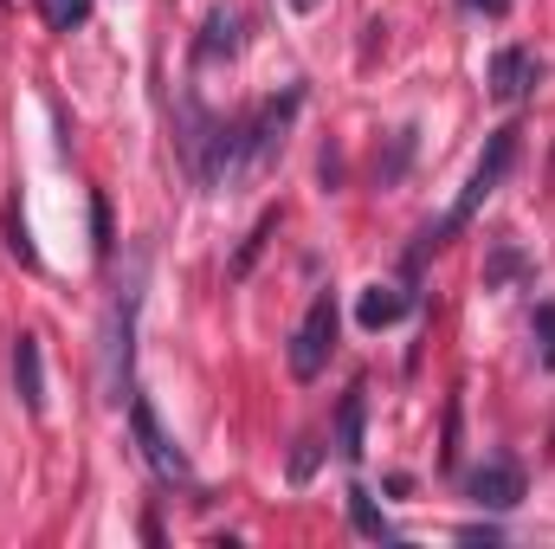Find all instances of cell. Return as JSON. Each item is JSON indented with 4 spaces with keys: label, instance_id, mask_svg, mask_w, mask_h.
<instances>
[{
    "label": "cell",
    "instance_id": "19",
    "mask_svg": "<svg viewBox=\"0 0 555 549\" xmlns=\"http://www.w3.org/2000/svg\"><path fill=\"white\" fill-rule=\"evenodd\" d=\"M537 343H543V369H555V304H537Z\"/></svg>",
    "mask_w": 555,
    "mask_h": 549
},
{
    "label": "cell",
    "instance_id": "10",
    "mask_svg": "<svg viewBox=\"0 0 555 549\" xmlns=\"http://www.w3.org/2000/svg\"><path fill=\"white\" fill-rule=\"evenodd\" d=\"M362 426H369V388L356 382L336 408V459H349V465L362 459Z\"/></svg>",
    "mask_w": 555,
    "mask_h": 549
},
{
    "label": "cell",
    "instance_id": "18",
    "mask_svg": "<svg viewBox=\"0 0 555 549\" xmlns=\"http://www.w3.org/2000/svg\"><path fill=\"white\" fill-rule=\"evenodd\" d=\"M91 233H98V259H111L117 240H111V207H104V194H91Z\"/></svg>",
    "mask_w": 555,
    "mask_h": 549
},
{
    "label": "cell",
    "instance_id": "5",
    "mask_svg": "<svg viewBox=\"0 0 555 549\" xmlns=\"http://www.w3.org/2000/svg\"><path fill=\"white\" fill-rule=\"evenodd\" d=\"M130 426H137L142 459H149V472H155L162 485H194V465H188V452L175 446V433L162 426V413H155V401H142V395H130Z\"/></svg>",
    "mask_w": 555,
    "mask_h": 549
},
{
    "label": "cell",
    "instance_id": "7",
    "mask_svg": "<svg viewBox=\"0 0 555 549\" xmlns=\"http://www.w3.org/2000/svg\"><path fill=\"white\" fill-rule=\"evenodd\" d=\"M485 78H491V98H498V104H517V98L543 78V59H537V52H524V46H498Z\"/></svg>",
    "mask_w": 555,
    "mask_h": 549
},
{
    "label": "cell",
    "instance_id": "1",
    "mask_svg": "<svg viewBox=\"0 0 555 549\" xmlns=\"http://www.w3.org/2000/svg\"><path fill=\"white\" fill-rule=\"evenodd\" d=\"M142 284H149V246H130L124 284L104 310V401L124 408L130 401V369H137V310H142Z\"/></svg>",
    "mask_w": 555,
    "mask_h": 549
},
{
    "label": "cell",
    "instance_id": "4",
    "mask_svg": "<svg viewBox=\"0 0 555 549\" xmlns=\"http://www.w3.org/2000/svg\"><path fill=\"white\" fill-rule=\"evenodd\" d=\"M297 104H304V91L291 85L284 98H266L246 124H240V168L246 175H259V168H272V155L284 149V130H291V117H297Z\"/></svg>",
    "mask_w": 555,
    "mask_h": 549
},
{
    "label": "cell",
    "instance_id": "22",
    "mask_svg": "<svg viewBox=\"0 0 555 549\" xmlns=\"http://www.w3.org/2000/svg\"><path fill=\"white\" fill-rule=\"evenodd\" d=\"M291 7H297V13H310V7H317V0H291Z\"/></svg>",
    "mask_w": 555,
    "mask_h": 549
},
{
    "label": "cell",
    "instance_id": "15",
    "mask_svg": "<svg viewBox=\"0 0 555 549\" xmlns=\"http://www.w3.org/2000/svg\"><path fill=\"white\" fill-rule=\"evenodd\" d=\"M408 162H414V124L395 130V149H388V162H382V188H395V181L408 175Z\"/></svg>",
    "mask_w": 555,
    "mask_h": 549
},
{
    "label": "cell",
    "instance_id": "11",
    "mask_svg": "<svg viewBox=\"0 0 555 549\" xmlns=\"http://www.w3.org/2000/svg\"><path fill=\"white\" fill-rule=\"evenodd\" d=\"M233 52H240V13L214 7V13H207V33H201V46H194V59L214 65V59H233Z\"/></svg>",
    "mask_w": 555,
    "mask_h": 549
},
{
    "label": "cell",
    "instance_id": "17",
    "mask_svg": "<svg viewBox=\"0 0 555 549\" xmlns=\"http://www.w3.org/2000/svg\"><path fill=\"white\" fill-rule=\"evenodd\" d=\"M7 246H13L26 266H39V253H33V240H26V220H20V201L7 207Z\"/></svg>",
    "mask_w": 555,
    "mask_h": 549
},
{
    "label": "cell",
    "instance_id": "8",
    "mask_svg": "<svg viewBox=\"0 0 555 549\" xmlns=\"http://www.w3.org/2000/svg\"><path fill=\"white\" fill-rule=\"evenodd\" d=\"M13 388H20V408L26 413H46V349L33 330L13 336Z\"/></svg>",
    "mask_w": 555,
    "mask_h": 549
},
{
    "label": "cell",
    "instance_id": "21",
    "mask_svg": "<svg viewBox=\"0 0 555 549\" xmlns=\"http://www.w3.org/2000/svg\"><path fill=\"white\" fill-rule=\"evenodd\" d=\"M465 7H472V13H491V20H498V13H511V0H465Z\"/></svg>",
    "mask_w": 555,
    "mask_h": 549
},
{
    "label": "cell",
    "instance_id": "9",
    "mask_svg": "<svg viewBox=\"0 0 555 549\" xmlns=\"http://www.w3.org/2000/svg\"><path fill=\"white\" fill-rule=\"evenodd\" d=\"M414 310V291H401V284H369L362 297H356V323L362 330H388V323H401Z\"/></svg>",
    "mask_w": 555,
    "mask_h": 549
},
{
    "label": "cell",
    "instance_id": "6",
    "mask_svg": "<svg viewBox=\"0 0 555 549\" xmlns=\"http://www.w3.org/2000/svg\"><path fill=\"white\" fill-rule=\"evenodd\" d=\"M465 491H472L485 511H517V505H524V465H517V459H485V465L465 478Z\"/></svg>",
    "mask_w": 555,
    "mask_h": 549
},
{
    "label": "cell",
    "instance_id": "13",
    "mask_svg": "<svg viewBox=\"0 0 555 549\" xmlns=\"http://www.w3.org/2000/svg\"><path fill=\"white\" fill-rule=\"evenodd\" d=\"M517 278H537V266H530L511 240H498L491 259H485V291H504V284H517Z\"/></svg>",
    "mask_w": 555,
    "mask_h": 549
},
{
    "label": "cell",
    "instance_id": "2",
    "mask_svg": "<svg viewBox=\"0 0 555 549\" xmlns=\"http://www.w3.org/2000/svg\"><path fill=\"white\" fill-rule=\"evenodd\" d=\"M511 162H517V130H491V137H485V155L472 162V181H465V188H459V201L446 207V220H439V227H426V246H446V240H452V233H459V227H465V220H472L498 188H504ZM426 246H420V253H426ZM420 253H414V259H420Z\"/></svg>",
    "mask_w": 555,
    "mask_h": 549
},
{
    "label": "cell",
    "instance_id": "3",
    "mask_svg": "<svg viewBox=\"0 0 555 549\" xmlns=\"http://www.w3.org/2000/svg\"><path fill=\"white\" fill-rule=\"evenodd\" d=\"M336 330H343V310H336L330 291H317L310 310H304V323L291 330V375H297V382H317V375L330 369V356H336Z\"/></svg>",
    "mask_w": 555,
    "mask_h": 549
},
{
    "label": "cell",
    "instance_id": "20",
    "mask_svg": "<svg viewBox=\"0 0 555 549\" xmlns=\"http://www.w3.org/2000/svg\"><path fill=\"white\" fill-rule=\"evenodd\" d=\"M310 465H317V446L304 439V446H297V459H291V478H310Z\"/></svg>",
    "mask_w": 555,
    "mask_h": 549
},
{
    "label": "cell",
    "instance_id": "14",
    "mask_svg": "<svg viewBox=\"0 0 555 549\" xmlns=\"http://www.w3.org/2000/svg\"><path fill=\"white\" fill-rule=\"evenodd\" d=\"M39 13H46L52 33H78L91 20V0H39Z\"/></svg>",
    "mask_w": 555,
    "mask_h": 549
},
{
    "label": "cell",
    "instance_id": "16",
    "mask_svg": "<svg viewBox=\"0 0 555 549\" xmlns=\"http://www.w3.org/2000/svg\"><path fill=\"white\" fill-rule=\"evenodd\" d=\"M272 227H278V214H266V220L253 227V240H246V246H240V259H233V278L253 272V259H259V246H266V233H272Z\"/></svg>",
    "mask_w": 555,
    "mask_h": 549
},
{
    "label": "cell",
    "instance_id": "12",
    "mask_svg": "<svg viewBox=\"0 0 555 549\" xmlns=\"http://www.w3.org/2000/svg\"><path fill=\"white\" fill-rule=\"evenodd\" d=\"M349 524H356V531H362L369 544H401V531H395V524H388V518L375 511V498H369L362 485H349Z\"/></svg>",
    "mask_w": 555,
    "mask_h": 549
}]
</instances>
